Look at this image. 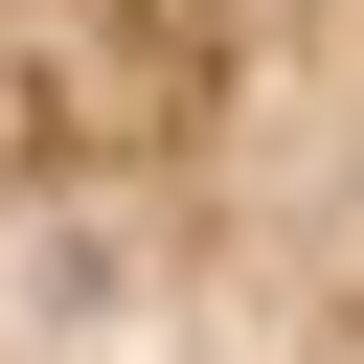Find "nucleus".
Listing matches in <instances>:
<instances>
[{
    "label": "nucleus",
    "instance_id": "f257e3e1",
    "mask_svg": "<svg viewBox=\"0 0 364 364\" xmlns=\"http://www.w3.org/2000/svg\"><path fill=\"white\" fill-rule=\"evenodd\" d=\"M0 364H364V0H0Z\"/></svg>",
    "mask_w": 364,
    "mask_h": 364
}]
</instances>
